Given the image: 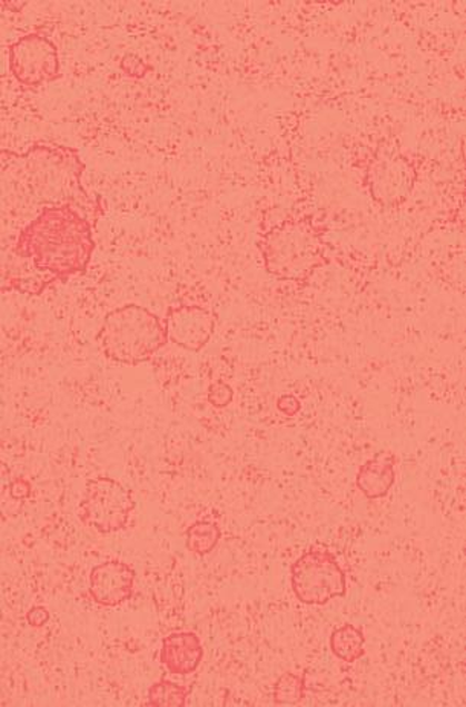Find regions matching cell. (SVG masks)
Listing matches in <instances>:
<instances>
[{"label":"cell","mask_w":466,"mask_h":707,"mask_svg":"<svg viewBox=\"0 0 466 707\" xmlns=\"http://www.w3.org/2000/svg\"><path fill=\"white\" fill-rule=\"evenodd\" d=\"M207 399L212 407H227L230 406L232 399H235V391H232L230 384L219 380V382H215L208 387Z\"/></svg>","instance_id":"16"},{"label":"cell","mask_w":466,"mask_h":707,"mask_svg":"<svg viewBox=\"0 0 466 707\" xmlns=\"http://www.w3.org/2000/svg\"><path fill=\"white\" fill-rule=\"evenodd\" d=\"M291 587L301 603L326 605L346 596V573L329 550L317 547L294 562Z\"/></svg>","instance_id":"6"},{"label":"cell","mask_w":466,"mask_h":707,"mask_svg":"<svg viewBox=\"0 0 466 707\" xmlns=\"http://www.w3.org/2000/svg\"><path fill=\"white\" fill-rule=\"evenodd\" d=\"M190 689L186 686L173 684L170 680H159L150 686L147 706L150 707H184L186 706Z\"/></svg>","instance_id":"14"},{"label":"cell","mask_w":466,"mask_h":707,"mask_svg":"<svg viewBox=\"0 0 466 707\" xmlns=\"http://www.w3.org/2000/svg\"><path fill=\"white\" fill-rule=\"evenodd\" d=\"M330 651L346 664H354L366 656V637L361 629L346 623L335 629L329 640Z\"/></svg>","instance_id":"12"},{"label":"cell","mask_w":466,"mask_h":707,"mask_svg":"<svg viewBox=\"0 0 466 707\" xmlns=\"http://www.w3.org/2000/svg\"><path fill=\"white\" fill-rule=\"evenodd\" d=\"M277 407H279V411L284 412L285 415L296 416L298 412H300L301 403L300 400L294 395H284L277 400Z\"/></svg>","instance_id":"18"},{"label":"cell","mask_w":466,"mask_h":707,"mask_svg":"<svg viewBox=\"0 0 466 707\" xmlns=\"http://www.w3.org/2000/svg\"><path fill=\"white\" fill-rule=\"evenodd\" d=\"M396 456L390 451L376 453L359 468L357 488L369 500L387 497L396 481Z\"/></svg>","instance_id":"11"},{"label":"cell","mask_w":466,"mask_h":707,"mask_svg":"<svg viewBox=\"0 0 466 707\" xmlns=\"http://www.w3.org/2000/svg\"><path fill=\"white\" fill-rule=\"evenodd\" d=\"M97 342L112 362L137 366L149 362L169 338L157 314L145 306L128 304L106 314Z\"/></svg>","instance_id":"3"},{"label":"cell","mask_w":466,"mask_h":707,"mask_svg":"<svg viewBox=\"0 0 466 707\" xmlns=\"http://www.w3.org/2000/svg\"><path fill=\"white\" fill-rule=\"evenodd\" d=\"M222 531L215 522L198 521L186 531L187 549L194 554L207 556L218 547Z\"/></svg>","instance_id":"13"},{"label":"cell","mask_w":466,"mask_h":707,"mask_svg":"<svg viewBox=\"0 0 466 707\" xmlns=\"http://www.w3.org/2000/svg\"><path fill=\"white\" fill-rule=\"evenodd\" d=\"M326 227L314 215L293 216L260 235L265 269L276 279L306 284L317 269L330 263Z\"/></svg>","instance_id":"2"},{"label":"cell","mask_w":466,"mask_h":707,"mask_svg":"<svg viewBox=\"0 0 466 707\" xmlns=\"http://www.w3.org/2000/svg\"><path fill=\"white\" fill-rule=\"evenodd\" d=\"M10 493L12 500H27L31 494V484L23 478H18V480L11 482Z\"/></svg>","instance_id":"19"},{"label":"cell","mask_w":466,"mask_h":707,"mask_svg":"<svg viewBox=\"0 0 466 707\" xmlns=\"http://www.w3.org/2000/svg\"><path fill=\"white\" fill-rule=\"evenodd\" d=\"M0 158L3 184L39 207L3 248L2 292L40 296L88 272L103 207L81 186L86 166L72 147L36 143L22 154L3 150Z\"/></svg>","instance_id":"1"},{"label":"cell","mask_w":466,"mask_h":707,"mask_svg":"<svg viewBox=\"0 0 466 707\" xmlns=\"http://www.w3.org/2000/svg\"><path fill=\"white\" fill-rule=\"evenodd\" d=\"M51 619V615L44 607H32L30 611L27 612V622L31 625L32 628H42L44 625L49 622Z\"/></svg>","instance_id":"17"},{"label":"cell","mask_w":466,"mask_h":707,"mask_svg":"<svg viewBox=\"0 0 466 707\" xmlns=\"http://www.w3.org/2000/svg\"><path fill=\"white\" fill-rule=\"evenodd\" d=\"M135 510L132 492L110 477H97L86 484L79 505L83 526L101 534L125 530Z\"/></svg>","instance_id":"5"},{"label":"cell","mask_w":466,"mask_h":707,"mask_svg":"<svg viewBox=\"0 0 466 707\" xmlns=\"http://www.w3.org/2000/svg\"><path fill=\"white\" fill-rule=\"evenodd\" d=\"M167 338L179 348L199 353L216 330L215 314L200 305L170 306L162 318Z\"/></svg>","instance_id":"8"},{"label":"cell","mask_w":466,"mask_h":707,"mask_svg":"<svg viewBox=\"0 0 466 707\" xmlns=\"http://www.w3.org/2000/svg\"><path fill=\"white\" fill-rule=\"evenodd\" d=\"M419 174L418 159L399 150H381L367 161L364 184L379 207L398 208L410 199Z\"/></svg>","instance_id":"4"},{"label":"cell","mask_w":466,"mask_h":707,"mask_svg":"<svg viewBox=\"0 0 466 707\" xmlns=\"http://www.w3.org/2000/svg\"><path fill=\"white\" fill-rule=\"evenodd\" d=\"M8 61L12 76L24 88L37 89L61 77L59 51L54 42L40 32H31L12 43Z\"/></svg>","instance_id":"7"},{"label":"cell","mask_w":466,"mask_h":707,"mask_svg":"<svg viewBox=\"0 0 466 707\" xmlns=\"http://www.w3.org/2000/svg\"><path fill=\"white\" fill-rule=\"evenodd\" d=\"M204 648L198 635L190 631L173 632L162 640L159 661L175 676H188L199 668Z\"/></svg>","instance_id":"10"},{"label":"cell","mask_w":466,"mask_h":707,"mask_svg":"<svg viewBox=\"0 0 466 707\" xmlns=\"http://www.w3.org/2000/svg\"><path fill=\"white\" fill-rule=\"evenodd\" d=\"M137 573L129 563L106 561L93 567L89 576V596L106 608L120 607L132 599Z\"/></svg>","instance_id":"9"},{"label":"cell","mask_w":466,"mask_h":707,"mask_svg":"<svg viewBox=\"0 0 466 707\" xmlns=\"http://www.w3.org/2000/svg\"><path fill=\"white\" fill-rule=\"evenodd\" d=\"M306 684L305 676H297L294 672H285L279 680L274 684V703L279 706H296L305 700Z\"/></svg>","instance_id":"15"}]
</instances>
